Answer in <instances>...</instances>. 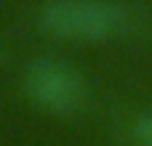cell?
<instances>
[{
  "label": "cell",
  "mask_w": 152,
  "mask_h": 146,
  "mask_svg": "<svg viewBox=\"0 0 152 146\" xmlns=\"http://www.w3.org/2000/svg\"><path fill=\"white\" fill-rule=\"evenodd\" d=\"M128 21L118 0H48L40 8V27L64 40H104L120 35Z\"/></svg>",
  "instance_id": "6da1fadb"
},
{
  "label": "cell",
  "mask_w": 152,
  "mask_h": 146,
  "mask_svg": "<svg viewBox=\"0 0 152 146\" xmlns=\"http://www.w3.org/2000/svg\"><path fill=\"white\" fill-rule=\"evenodd\" d=\"M24 93L35 106L51 114H72L86 104V80L61 59H35L21 77Z\"/></svg>",
  "instance_id": "7a4b0ae2"
},
{
  "label": "cell",
  "mask_w": 152,
  "mask_h": 146,
  "mask_svg": "<svg viewBox=\"0 0 152 146\" xmlns=\"http://www.w3.org/2000/svg\"><path fill=\"white\" fill-rule=\"evenodd\" d=\"M134 141L139 146H152V112H144L134 122Z\"/></svg>",
  "instance_id": "3957f363"
}]
</instances>
